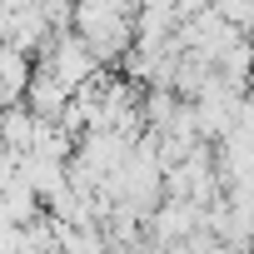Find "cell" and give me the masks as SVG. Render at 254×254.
Wrapping results in <instances>:
<instances>
[{
	"instance_id": "6da1fadb",
	"label": "cell",
	"mask_w": 254,
	"mask_h": 254,
	"mask_svg": "<svg viewBox=\"0 0 254 254\" xmlns=\"http://www.w3.org/2000/svg\"><path fill=\"white\" fill-rule=\"evenodd\" d=\"M35 75V60L15 45H0V110H10L25 100V85Z\"/></svg>"
},
{
	"instance_id": "7a4b0ae2",
	"label": "cell",
	"mask_w": 254,
	"mask_h": 254,
	"mask_svg": "<svg viewBox=\"0 0 254 254\" xmlns=\"http://www.w3.org/2000/svg\"><path fill=\"white\" fill-rule=\"evenodd\" d=\"M35 120H60V110L70 105V90L55 80V75H45V70H35L30 75V85H25V100H20Z\"/></svg>"
},
{
	"instance_id": "3957f363",
	"label": "cell",
	"mask_w": 254,
	"mask_h": 254,
	"mask_svg": "<svg viewBox=\"0 0 254 254\" xmlns=\"http://www.w3.org/2000/svg\"><path fill=\"white\" fill-rule=\"evenodd\" d=\"M15 170H20V180L35 190V199H40V204H50L60 190H70V185H65V165H55V160H40V155H20V165H15Z\"/></svg>"
},
{
	"instance_id": "277c9868",
	"label": "cell",
	"mask_w": 254,
	"mask_h": 254,
	"mask_svg": "<svg viewBox=\"0 0 254 254\" xmlns=\"http://www.w3.org/2000/svg\"><path fill=\"white\" fill-rule=\"evenodd\" d=\"M244 100L254 105V70H249V85H244Z\"/></svg>"
}]
</instances>
